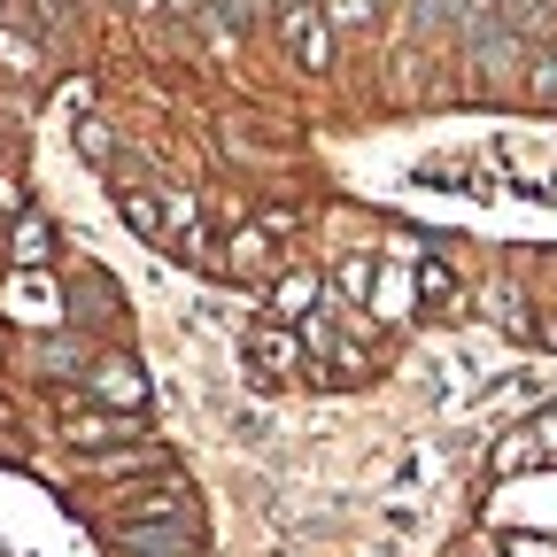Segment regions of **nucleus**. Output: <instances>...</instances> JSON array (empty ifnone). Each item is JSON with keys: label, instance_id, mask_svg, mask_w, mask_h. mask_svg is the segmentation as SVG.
Returning a JSON list of instances; mask_svg holds the SVG:
<instances>
[{"label": "nucleus", "instance_id": "f257e3e1", "mask_svg": "<svg viewBox=\"0 0 557 557\" xmlns=\"http://www.w3.org/2000/svg\"><path fill=\"white\" fill-rule=\"evenodd\" d=\"M194 519V487L178 472H156V480H124L109 496V534L116 527H178Z\"/></svg>", "mask_w": 557, "mask_h": 557}, {"label": "nucleus", "instance_id": "f03ea898", "mask_svg": "<svg viewBox=\"0 0 557 557\" xmlns=\"http://www.w3.org/2000/svg\"><path fill=\"white\" fill-rule=\"evenodd\" d=\"M248 372H256L263 387H287V380H318V357H310L302 325H287V318H263V325H248Z\"/></svg>", "mask_w": 557, "mask_h": 557}, {"label": "nucleus", "instance_id": "7ed1b4c3", "mask_svg": "<svg viewBox=\"0 0 557 557\" xmlns=\"http://www.w3.org/2000/svg\"><path fill=\"white\" fill-rule=\"evenodd\" d=\"M62 442L78 457H109V449L139 442V418L132 410H101V403H62Z\"/></svg>", "mask_w": 557, "mask_h": 557}, {"label": "nucleus", "instance_id": "20e7f679", "mask_svg": "<svg viewBox=\"0 0 557 557\" xmlns=\"http://www.w3.org/2000/svg\"><path fill=\"white\" fill-rule=\"evenodd\" d=\"M86 395L101 403V410H148V372H139L132 357H124V348H109V357H94L86 364Z\"/></svg>", "mask_w": 557, "mask_h": 557}, {"label": "nucleus", "instance_id": "39448f33", "mask_svg": "<svg viewBox=\"0 0 557 557\" xmlns=\"http://www.w3.org/2000/svg\"><path fill=\"white\" fill-rule=\"evenodd\" d=\"M0 310H9L16 325H32V333H39V325H62V295H54L47 271H16L9 287H0Z\"/></svg>", "mask_w": 557, "mask_h": 557}, {"label": "nucleus", "instance_id": "423d86ee", "mask_svg": "<svg viewBox=\"0 0 557 557\" xmlns=\"http://www.w3.org/2000/svg\"><path fill=\"white\" fill-rule=\"evenodd\" d=\"M109 542H116V557H201L194 519H178V527H116Z\"/></svg>", "mask_w": 557, "mask_h": 557}, {"label": "nucleus", "instance_id": "0eeeda50", "mask_svg": "<svg viewBox=\"0 0 557 557\" xmlns=\"http://www.w3.org/2000/svg\"><path fill=\"white\" fill-rule=\"evenodd\" d=\"M542 457H557V403L542 418H527V426L496 449V472H519V465H542Z\"/></svg>", "mask_w": 557, "mask_h": 557}, {"label": "nucleus", "instance_id": "6e6552de", "mask_svg": "<svg viewBox=\"0 0 557 557\" xmlns=\"http://www.w3.org/2000/svg\"><path fill=\"white\" fill-rule=\"evenodd\" d=\"M310 310H318V271H278V278H271V318L295 325V318H310Z\"/></svg>", "mask_w": 557, "mask_h": 557}, {"label": "nucleus", "instance_id": "1a4fd4ad", "mask_svg": "<svg viewBox=\"0 0 557 557\" xmlns=\"http://www.w3.org/2000/svg\"><path fill=\"white\" fill-rule=\"evenodd\" d=\"M47 248H54L47 218H32V209H24V218L9 225V263H16V271H47Z\"/></svg>", "mask_w": 557, "mask_h": 557}, {"label": "nucleus", "instance_id": "9d476101", "mask_svg": "<svg viewBox=\"0 0 557 557\" xmlns=\"http://www.w3.org/2000/svg\"><path fill=\"white\" fill-rule=\"evenodd\" d=\"M163 240L186 248V256H201V209H194V194H163Z\"/></svg>", "mask_w": 557, "mask_h": 557}, {"label": "nucleus", "instance_id": "9b49d317", "mask_svg": "<svg viewBox=\"0 0 557 557\" xmlns=\"http://www.w3.org/2000/svg\"><path fill=\"white\" fill-rule=\"evenodd\" d=\"M225 263H233L240 278H263V271L278 263V256H271V233H263V225H240V233H233V248H225Z\"/></svg>", "mask_w": 557, "mask_h": 557}, {"label": "nucleus", "instance_id": "f8f14e48", "mask_svg": "<svg viewBox=\"0 0 557 557\" xmlns=\"http://www.w3.org/2000/svg\"><path fill=\"white\" fill-rule=\"evenodd\" d=\"M418 302H426V310H449L457 302V271L442 256H418Z\"/></svg>", "mask_w": 557, "mask_h": 557}, {"label": "nucleus", "instance_id": "ddd939ff", "mask_svg": "<svg viewBox=\"0 0 557 557\" xmlns=\"http://www.w3.org/2000/svg\"><path fill=\"white\" fill-rule=\"evenodd\" d=\"M124 225H132L139 240H163V209L139 194V186H124Z\"/></svg>", "mask_w": 557, "mask_h": 557}, {"label": "nucleus", "instance_id": "4468645a", "mask_svg": "<svg viewBox=\"0 0 557 557\" xmlns=\"http://www.w3.org/2000/svg\"><path fill=\"white\" fill-rule=\"evenodd\" d=\"M0 62H9V70H39V39H24V32L0 24Z\"/></svg>", "mask_w": 557, "mask_h": 557}, {"label": "nucleus", "instance_id": "2eb2a0df", "mask_svg": "<svg viewBox=\"0 0 557 557\" xmlns=\"http://www.w3.org/2000/svg\"><path fill=\"white\" fill-rule=\"evenodd\" d=\"M504 557H557V534H511Z\"/></svg>", "mask_w": 557, "mask_h": 557}, {"label": "nucleus", "instance_id": "dca6fc26", "mask_svg": "<svg viewBox=\"0 0 557 557\" xmlns=\"http://www.w3.org/2000/svg\"><path fill=\"white\" fill-rule=\"evenodd\" d=\"M24 16H32L39 32H54V24H62V0H24Z\"/></svg>", "mask_w": 557, "mask_h": 557}, {"label": "nucleus", "instance_id": "f3484780", "mask_svg": "<svg viewBox=\"0 0 557 557\" xmlns=\"http://www.w3.org/2000/svg\"><path fill=\"white\" fill-rule=\"evenodd\" d=\"M534 94H542V101H557V62H534Z\"/></svg>", "mask_w": 557, "mask_h": 557}, {"label": "nucleus", "instance_id": "a211bd4d", "mask_svg": "<svg viewBox=\"0 0 557 557\" xmlns=\"http://www.w3.org/2000/svg\"><path fill=\"white\" fill-rule=\"evenodd\" d=\"M201 9H218V0H171V16H201Z\"/></svg>", "mask_w": 557, "mask_h": 557}]
</instances>
